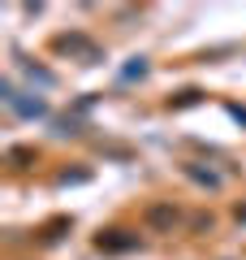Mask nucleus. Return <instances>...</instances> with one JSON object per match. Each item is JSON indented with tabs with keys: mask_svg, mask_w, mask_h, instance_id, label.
<instances>
[{
	"mask_svg": "<svg viewBox=\"0 0 246 260\" xmlns=\"http://www.w3.org/2000/svg\"><path fill=\"white\" fill-rule=\"evenodd\" d=\"M121 234H126V230H108V234H100V239H95V247H100V251H134L138 239H134V234H130V239H121Z\"/></svg>",
	"mask_w": 246,
	"mask_h": 260,
	"instance_id": "obj_1",
	"label": "nucleus"
},
{
	"mask_svg": "<svg viewBox=\"0 0 246 260\" xmlns=\"http://www.w3.org/2000/svg\"><path fill=\"white\" fill-rule=\"evenodd\" d=\"M143 74H147V61H143V56H134V65H126V74H121V78L130 83V78H143Z\"/></svg>",
	"mask_w": 246,
	"mask_h": 260,
	"instance_id": "obj_2",
	"label": "nucleus"
},
{
	"mask_svg": "<svg viewBox=\"0 0 246 260\" xmlns=\"http://www.w3.org/2000/svg\"><path fill=\"white\" fill-rule=\"evenodd\" d=\"M186 174H190V178H194V182H203V186H216V182H220V178H216V174H203V169H186Z\"/></svg>",
	"mask_w": 246,
	"mask_h": 260,
	"instance_id": "obj_3",
	"label": "nucleus"
},
{
	"mask_svg": "<svg viewBox=\"0 0 246 260\" xmlns=\"http://www.w3.org/2000/svg\"><path fill=\"white\" fill-rule=\"evenodd\" d=\"M229 113H233L237 121H246V109H237V104H233V109H229Z\"/></svg>",
	"mask_w": 246,
	"mask_h": 260,
	"instance_id": "obj_4",
	"label": "nucleus"
}]
</instances>
